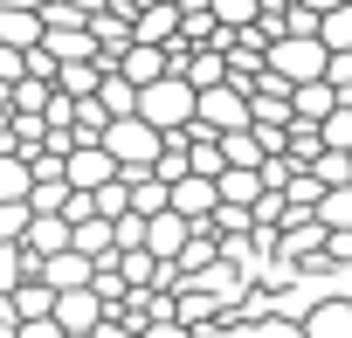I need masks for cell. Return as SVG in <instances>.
<instances>
[{
  "label": "cell",
  "instance_id": "1",
  "mask_svg": "<svg viewBox=\"0 0 352 338\" xmlns=\"http://www.w3.org/2000/svg\"><path fill=\"white\" fill-rule=\"evenodd\" d=\"M131 111H138V117H145V124L166 138V131H180V124L194 117V83H187L180 69H166V76L138 83V104H131Z\"/></svg>",
  "mask_w": 352,
  "mask_h": 338
},
{
  "label": "cell",
  "instance_id": "2",
  "mask_svg": "<svg viewBox=\"0 0 352 338\" xmlns=\"http://www.w3.org/2000/svg\"><path fill=\"white\" fill-rule=\"evenodd\" d=\"M97 145L118 159V173L124 180H138L145 166H152V152H159V131L138 117V111H124V117H104V131H97Z\"/></svg>",
  "mask_w": 352,
  "mask_h": 338
},
{
  "label": "cell",
  "instance_id": "3",
  "mask_svg": "<svg viewBox=\"0 0 352 338\" xmlns=\"http://www.w3.org/2000/svg\"><path fill=\"white\" fill-rule=\"evenodd\" d=\"M263 69H276L283 83H311V76H324V42L318 35H276L263 49Z\"/></svg>",
  "mask_w": 352,
  "mask_h": 338
},
{
  "label": "cell",
  "instance_id": "4",
  "mask_svg": "<svg viewBox=\"0 0 352 338\" xmlns=\"http://www.w3.org/2000/svg\"><path fill=\"white\" fill-rule=\"evenodd\" d=\"M111 173H118V159H111L104 145H69V152H63V180H69L76 194H90V187H104Z\"/></svg>",
  "mask_w": 352,
  "mask_h": 338
},
{
  "label": "cell",
  "instance_id": "5",
  "mask_svg": "<svg viewBox=\"0 0 352 338\" xmlns=\"http://www.w3.org/2000/svg\"><path fill=\"white\" fill-rule=\"evenodd\" d=\"M166 207L180 214V221H208L214 214V180L208 173H180V180L166 187Z\"/></svg>",
  "mask_w": 352,
  "mask_h": 338
},
{
  "label": "cell",
  "instance_id": "6",
  "mask_svg": "<svg viewBox=\"0 0 352 338\" xmlns=\"http://www.w3.org/2000/svg\"><path fill=\"white\" fill-rule=\"evenodd\" d=\"M56 249H69V221H63V214H28V228H21V256H28V269H35L42 256H56Z\"/></svg>",
  "mask_w": 352,
  "mask_h": 338
},
{
  "label": "cell",
  "instance_id": "7",
  "mask_svg": "<svg viewBox=\"0 0 352 338\" xmlns=\"http://www.w3.org/2000/svg\"><path fill=\"white\" fill-rule=\"evenodd\" d=\"M28 276H42L49 290H83V283H90V256H76V249H56V256H42Z\"/></svg>",
  "mask_w": 352,
  "mask_h": 338
},
{
  "label": "cell",
  "instance_id": "8",
  "mask_svg": "<svg viewBox=\"0 0 352 338\" xmlns=\"http://www.w3.org/2000/svg\"><path fill=\"white\" fill-rule=\"evenodd\" d=\"M49 317H56L63 331H90V324L104 317V304H97V290H90V283H83V290H56Z\"/></svg>",
  "mask_w": 352,
  "mask_h": 338
},
{
  "label": "cell",
  "instance_id": "9",
  "mask_svg": "<svg viewBox=\"0 0 352 338\" xmlns=\"http://www.w3.org/2000/svg\"><path fill=\"white\" fill-rule=\"evenodd\" d=\"M187 228H194V221H180L173 207H159V214H145V242H138V249L159 256V262H173V249L187 242Z\"/></svg>",
  "mask_w": 352,
  "mask_h": 338
},
{
  "label": "cell",
  "instance_id": "10",
  "mask_svg": "<svg viewBox=\"0 0 352 338\" xmlns=\"http://www.w3.org/2000/svg\"><path fill=\"white\" fill-rule=\"evenodd\" d=\"M35 49H42L49 63H76V56H90L97 42H90V28H83V21H63V28H42V35H35Z\"/></svg>",
  "mask_w": 352,
  "mask_h": 338
},
{
  "label": "cell",
  "instance_id": "11",
  "mask_svg": "<svg viewBox=\"0 0 352 338\" xmlns=\"http://www.w3.org/2000/svg\"><path fill=\"white\" fill-rule=\"evenodd\" d=\"M173 35H180V8L173 0H145L131 14V42H173Z\"/></svg>",
  "mask_w": 352,
  "mask_h": 338
},
{
  "label": "cell",
  "instance_id": "12",
  "mask_svg": "<svg viewBox=\"0 0 352 338\" xmlns=\"http://www.w3.org/2000/svg\"><path fill=\"white\" fill-rule=\"evenodd\" d=\"M331 104H338V90H331L324 76H311V83H290V124H318Z\"/></svg>",
  "mask_w": 352,
  "mask_h": 338
},
{
  "label": "cell",
  "instance_id": "13",
  "mask_svg": "<svg viewBox=\"0 0 352 338\" xmlns=\"http://www.w3.org/2000/svg\"><path fill=\"white\" fill-rule=\"evenodd\" d=\"M304 338H352V304H345V297H324V304L304 317Z\"/></svg>",
  "mask_w": 352,
  "mask_h": 338
},
{
  "label": "cell",
  "instance_id": "14",
  "mask_svg": "<svg viewBox=\"0 0 352 338\" xmlns=\"http://www.w3.org/2000/svg\"><path fill=\"white\" fill-rule=\"evenodd\" d=\"M256 194H263L256 166H221V173H214V201H228V207H249Z\"/></svg>",
  "mask_w": 352,
  "mask_h": 338
},
{
  "label": "cell",
  "instance_id": "15",
  "mask_svg": "<svg viewBox=\"0 0 352 338\" xmlns=\"http://www.w3.org/2000/svg\"><path fill=\"white\" fill-rule=\"evenodd\" d=\"M49 304H56V290H49L42 276H21V283L8 290V311H14V324H21V317H49Z\"/></svg>",
  "mask_w": 352,
  "mask_h": 338
},
{
  "label": "cell",
  "instance_id": "16",
  "mask_svg": "<svg viewBox=\"0 0 352 338\" xmlns=\"http://www.w3.org/2000/svg\"><path fill=\"white\" fill-rule=\"evenodd\" d=\"M304 173H311L318 187H352V152H331V145H318Z\"/></svg>",
  "mask_w": 352,
  "mask_h": 338
},
{
  "label": "cell",
  "instance_id": "17",
  "mask_svg": "<svg viewBox=\"0 0 352 338\" xmlns=\"http://www.w3.org/2000/svg\"><path fill=\"white\" fill-rule=\"evenodd\" d=\"M35 35H42V14H28V8H0V49H35Z\"/></svg>",
  "mask_w": 352,
  "mask_h": 338
},
{
  "label": "cell",
  "instance_id": "18",
  "mask_svg": "<svg viewBox=\"0 0 352 338\" xmlns=\"http://www.w3.org/2000/svg\"><path fill=\"white\" fill-rule=\"evenodd\" d=\"M324 49H352V0H331V8L318 14V28H311Z\"/></svg>",
  "mask_w": 352,
  "mask_h": 338
},
{
  "label": "cell",
  "instance_id": "19",
  "mask_svg": "<svg viewBox=\"0 0 352 338\" xmlns=\"http://www.w3.org/2000/svg\"><path fill=\"white\" fill-rule=\"evenodd\" d=\"M214 145H221V166H256V159H263V138H256L249 124H235V131H214Z\"/></svg>",
  "mask_w": 352,
  "mask_h": 338
},
{
  "label": "cell",
  "instance_id": "20",
  "mask_svg": "<svg viewBox=\"0 0 352 338\" xmlns=\"http://www.w3.org/2000/svg\"><path fill=\"white\" fill-rule=\"evenodd\" d=\"M97 104H104V117H124V111L138 104V90H131L118 69H104V76H97Z\"/></svg>",
  "mask_w": 352,
  "mask_h": 338
},
{
  "label": "cell",
  "instance_id": "21",
  "mask_svg": "<svg viewBox=\"0 0 352 338\" xmlns=\"http://www.w3.org/2000/svg\"><path fill=\"white\" fill-rule=\"evenodd\" d=\"M131 207V187H124V173H111L104 187H90V214H104V221H118Z\"/></svg>",
  "mask_w": 352,
  "mask_h": 338
},
{
  "label": "cell",
  "instance_id": "22",
  "mask_svg": "<svg viewBox=\"0 0 352 338\" xmlns=\"http://www.w3.org/2000/svg\"><path fill=\"white\" fill-rule=\"evenodd\" d=\"M311 214H318V228H352V187H324Z\"/></svg>",
  "mask_w": 352,
  "mask_h": 338
},
{
  "label": "cell",
  "instance_id": "23",
  "mask_svg": "<svg viewBox=\"0 0 352 338\" xmlns=\"http://www.w3.org/2000/svg\"><path fill=\"white\" fill-rule=\"evenodd\" d=\"M256 8H263V0H208V21L214 28H249Z\"/></svg>",
  "mask_w": 352,
  "mask_h": 338
},
{
  "label": "cell",
  "instance_id": "24",
  "mask_svg": "<svg viewBox=\"0 0 352 338\" xmlns=\"http://www.w3.org/2000/svg\"><path fill=\"white\" fill-rule=\"evenodd\" d=\"M124 187H131V214H159V207H166V180L138 173V180H124Z\"/></svg>",
  "mask_w": 352,
  "mask_h": 338
},
{
  "label": "cell",
  "instance_id": "25",
  "mask_svg": "<svg viewBox=\"0 0 352 338\" xmlns=\"http://www.w3.org/2000/svg\"><path fill=\"white\" fill-rule=\"evenodd\" d=\"M324 83L338 90V104H352V49H324Z\"/></svg>",
  "mask_w": 352,
  "mask_h": 338
},
{
  "label": "cell",
  "instance_id": "26",
  "mask_svg": "<svg viewBox=\"0 0 352 338\" xmlns=\"http://www.w3.org/2000/svg\"><path fill=\"white\" fill-rule=\"evenodd\" d=\"M21 276H28V256H21V242H0V297H8Z\"/></svg>",
  "mask_w": 352,
  "mask_h": 338
},
{
  "label": "cell",
  "instance_id": "27",
  "mask_svg": "<svg viewBox=\"0 0 352 338\" xmlns=\"http://www.w3.org/2000/svg\"><path fill=\"white\" fill-rule=\"evenodd\" d=\"M28 228V201H0V242H21Z\"/></svg>",
  "mask_w": 352,
  "mask_h": 338
},
{
  "label": "cell",
  "instance_id": "28",
  "mask_svg": "<svg viewBox=\"0 0 352 338\" xmlns=\"http://www.w3.org/2000/svg\"><path fill=\"white\" fill-rule=\"evenodd\" d=\"M138 338H194L180 317H152V324H138Z\"/></svg>",
  "mask_w": 352,
  "mask_h": 338
},
{
  "label": "cell",
  "instance_id": "29",
  "mask_svg": "<svg viewBox=\"0 0 352 338\" xmlns=\"http://www.w3.org/2000/svg\"><path fill=\"white\" fill-rule=\"evenodd\" d=\"M83 338H138V331H131V324H118V317H97Z\"/></svg>",
  "mask_w": 352,
  "mask_h": 338
},
{
  "label": "cell",
  "instance_id": "30",
  "mask_svg": "<svg viewBox=\"0 0 352 338\" xmlns=\"http://www.w3.org/2000/svg\"><path fill=\"white\" fill-rule=\"evenodd\" d=\"M63 8H76V14H90V8H104V0H63Z\"/></svg>",
  "mask_w": 352,
  "mask_h": 338
},
{
  "label": "cell",
  "instance_id": "31",
  "mask_svg": "<svg viewBox=\"0 0 352 338\" xmlns=\"http://www.w3.org/2000/svg\"><path fill=\"white\" fill-rule=\"evenodd\" d=\"M0 8H28V14H35V8H42V0H0Z\"/></svg>",
  "mask_w": 352,
  "mask_h": 338
},
{
  "label": "cell",
  "instance_id": "32",
  "mask_svg": "<svg viewBox=\"0 0 352 338\" xmlns=\"http://www.w3.org/2000/svg\"><path fill=\"white\" fill-rule=\"evenodd\" d=\"M0 111H8V83H0Z\"/></svg>",
  "mask_w": 352,
  "mask_h": 338
}]
</instances>
